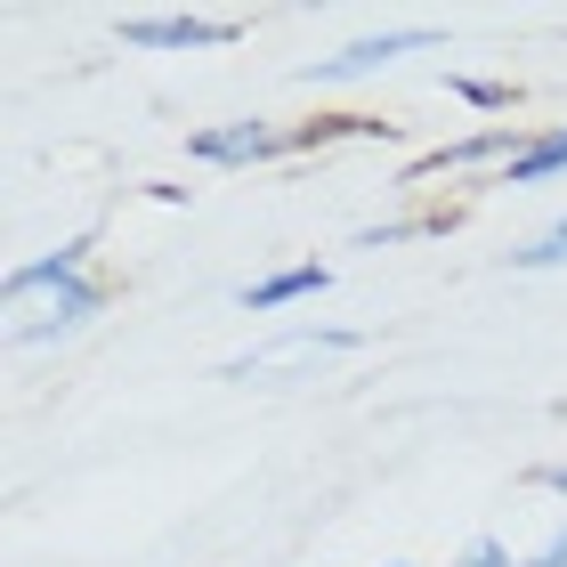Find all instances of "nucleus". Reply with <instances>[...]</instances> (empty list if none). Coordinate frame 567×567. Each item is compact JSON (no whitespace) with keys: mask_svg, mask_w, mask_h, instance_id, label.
Returning <instances> with one entry per match:
<instances>
[{"mask_svg":"<svg viewBox=\"0 0 567 567\" xmlns=\"http://www.w3.org/2000/svg\"><path fill=\"white\" fill-rule=\"evenodd\" d=\"M114 300V276L97 260V236H65L33 251V260H17L9 284H0V308H9V341L17 349H65L82 341V332L106 317Z\"/></svg>","mask_w":567,"mask_h":567,"instance_id":"f257e3e1","label":"nucleus"},{"mask_svg":"<svg viewBox=\"0 0 567 567\" xmlns=\"http://www.w3.org/2000/svg\"><path fill=\"white\" fill-rule=\"evenodd\" d=\"M251 17H227V9H131L114 17V41L138 49V58H187V49H227L244 41Z\"/></svg>","mask_w":567,"mask_h":567,"instance_id":"f03ea898","label":"nucleus"},{"mask_svg":"<svg viewBox=\"0 0 567 567\" xmlns=\"http://www.w3.org/2000/svg\"><path fill=\"white\" fill-rule=\"evenodd\" d=\"M300 154V122H268V114H236V122H203L187 138V163L203 171H268Z\"/></svg>","mask_w":567,"mask_h":567,"instance_id":"7ed1b4c3","label":"nucleus"},{"mask_svg":"<svg viewBox=\"0 0 567 567\" xmlns=\"http://www.w3.org/2000/svg\"><path fill=\"white\" fill-rule=\"evenodd\" d=\"M446 41L437 24H390V33H357V41H341V49H324L317 65L300 73L308 90H349V82H373V73H390V65H405V58H430V49Z\"/></svg>","mask_w":567,"mask_h":567,"instance_id":"20e7f679","label":"nucleus"},{"mask_svg":"<svg viewBox=\"0 0 567 567\" xmlns=\"http://www.w3.org/2000/svg\"><path fill=\"white\" fill-rule=\"evenodd\" d=\"M519 138H527V122H478V131L414 154V163H405V187H422V178H471V187H495L503 163L519 154Z\"/></svg>","mask_w":567,"mask_h":567,"instance_id":"39448f33","label":"nucleus"},{"mask_svg":"<svg viewBox=\"0 0 567 567\" xmlns=\"http://www.w3.org/2000/svg\"><path fill=\"white\" fill-rule=\"evenodd\" d=\"M365 332H324V324H284L268 349L251 357H227V381H276V373H308V365H332V357H357Z\"/></svg>","mask_w":567,"mask_h":567,"instance_id":"423d86ee","label":"nucleus"},{"mask_svg":"<svg viewBox=\"0 0 567 567\" xmlns=\"http://www.w3.org/2000/svg\"><path fill=\"white\" fill-rule=\"evenodd\" d=\"M332 292V268L324 260H292V268H268V276H251L236 308L244 317H284V308H300V300H324Z\"/></svg>","mask_w":567,"mask_h":567,"instance_id":"0eeeda50","label":"nucleus"},{"mask_svg":"<svg viewBox=\"0 0 567 567\" xmlns=\"http://www.w3.org/2000/svg\"><path fill=\"white\" fill-rule=\"evenodd\" d=\"M551 178H567V122H527V138L495 187H551Z\"/></svg>","mask_w":567,"mask_h":567,"instance_id":"6e6552de","label":"nucleus"},{"mask_svg":"<svg viewBox=\"0 0 567 567\" xmlns=\"http://www.w3.org/2000/svg\"><path fill=\"white\" fill-rule=\"evenodd\" d=\"M511 268H519V276H551V268H567V212H559L551 227H535V236L511 251Z\"/></svg>","mask_w":567,"mask_h":567,"instance_id":"1a4fd4ad","label":"nucleus"},{"mask_svg":"<svg viewBox=\"0 0 567 567\" xmlns=\"http://www.w3.org/2000/svg\"><path fill=\"white\" fill-rule=\"evenodd\" d=\"M446 90L462 97V106L503 114V122H511V106H519V90H511V82H486V73H446Z\"/></svg>","mask_w":567,"mask_h":567,"instance_id":"9d476101","label":"nucleus"},{"mask_svg":"<svg viewBox=\"0 0 567 567\" xmlns=\"http://www.w3.org/2000/svg\"><path fill=\"white\" fill-rule=\"evenodd\" d=\"M446 567H519V551H511L503 535H471V544H462Z\"/></svg>","mask_w":567,"mask_h":567,"instance_id":"9b49d317","label":"nucleus"},{"mask_svg":"<svg viewBox=\"0 0 567 567\" xmlns=\"http://www.w3.org/2000/svg\"><path fill=\"white\" fill-rule=\"evenodd\" d=\"M519 567H567V511L551 519V535H544L535 551H519Z\"/></svg>","mask_w":567,"mask_h":567,"instance_id":"f8f14e48","label":"nucleus"},{"mask_svg":"<svg viewBox=\"0 0 567 567\" xmlns=\"http://www.w3.org/2000/svg\"><path fill=\"white\" fill-rule=\"evenodd\" d=\"M535 486H544V495H559V503H567V462H544V471H535Z\"/></svg>","mask_w":567,"mask_h":567,"instance_id":"ddd939ff","label":"nucleus"},{"mask_svg":"<svg viewBox=\"0 0 567 567\" xmlns=\"http://www.w3.org/2000/svg\"><path fill=\"white\" fill-rule=\"evenodd\" d=\"M390 567H414V559H390Z\"/></svg>","mask_w":567,"mask_h":567,"instance_id":"4468645a","label":"nucleus"}]
</instances>
